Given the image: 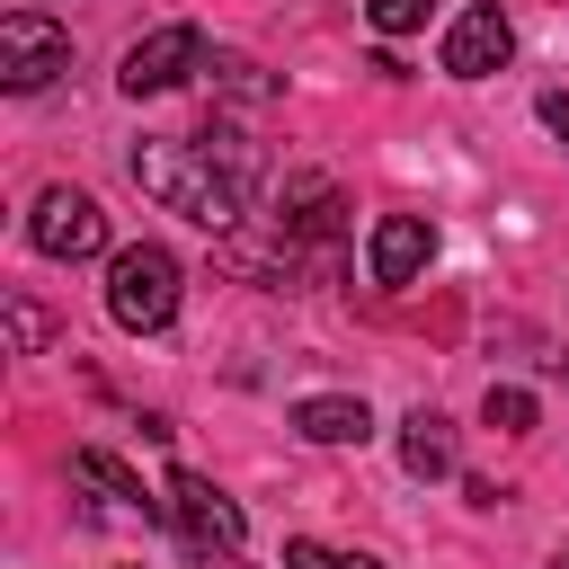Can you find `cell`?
<instances>
[{
	"mask_svg": "<svg viewBox=\"0 0 569 569\" xmlns=\"http://www.w3.org/2000/svg\"><path fill=\"white\" fill-rule=\"evenodd\" d=\"M133 187L142 196H160L169 213H187V222H204V231H231L240 213H249V178H258V151H249V133H204V142H133Z\"/></svg>",
	"mask_w": 569,
	"mask_h": 569,
	"instance_id": "cell-1",
	"label": "cell"
},
{
	"mask_svg": "<svg viewBox=\"0 0 569 569\" xmlns=\"http://www.w3.org/2000/svg\"><path fill=\"white\" fill-rule=\"evenodd\" d=\"M107 311H116V329H133V338L169 329V320H178V258H169L160 240L116 249V267H107Z\"/></svg>",
	"mask_w": 569,
	"mask_h": 569,
	"instance_id": "cell-2",
	"label": "cell"
},
{
	"mask_svg": "<svg viewBox=\"0 0 569 569\" xmlns=\"http://www.w3.org/2000/svg\"><path fill=\"white\" fill-rule=\"evenodd\" d=\"M71 71V36L53 27V18H36V9H9L0 18V89H44V80H62Z\"/></svg>",
	"mask_w": 569,
	"mask_h": 569,
	"instance_id": "cell-3",
	"label": "cell"
},
{
	"mask_svg": "<svg viewBox=\"0 0 569 569\" xmlns=\"http://www.w3.org/2000/svg\"><path fill=\"white\" fill-rule=\"evenodd\" d=\"M27 240H36L44 258H98V249H107V213H98L89 187H44L36 213H27Z\"/></svg>",
	"mask_w": 569,
	"mask_h": 569,
	"instance_id": "cell-4",
	"label": "cell"
},
{
	"mask_svg": "<svg viewBox=\"0 0 569 569\" xmlns=\"http://www.w3.org/2000/svg\"><path fill=\"white\" fill-rule=\"evenodd\" d=\"M169 525H178V542H187L196 560L240 551V507H231L213 480H196V471H178V480H169Z\"/></svg>",
	"mask_w": 569,
	"mask_h": 569,
	"instance_id": "cell-5",
	"label": "cell"
},
{
	"mask_svg": "<svg viewBox=\"0 0 569 569\" xmlns=\"http://www.w3.org/2000/svg\"><path fill=\"white\" fill-rule=\"evenodd\" d=\"M204 62H213V53H204V36H196V27H151V36L124 53V71H116V80H124V98H160V89H178V80H187V71H204Z\"/></svg>",
	"mask_w": 569,
	"mask_h": 569,
	"instance_id": "cell-6",
	"label": "cell"
},
{
	"mask_svg": "<svg viewBox=\"0 0 569 569\" xmlns=\"http://www.w3.org/2000/svg\"><path fill=\"white\" fill-rule=\"evenodd\" d=\"M507 53H516V27H507L498 0H471V9L445 27V71H453V80H489Z\"/></svg>",
	"mask_w": 569,
	"mask_h": 569,
	"instance_id": "cell-7",
	"label": "cell"
},
{
	"mask_svg": "<svg viewBox=\"0 0 569 569\" xmlns=\"http://www.w3.org/2000/svg\"><path fill=\"white\" fill-rule=\"evenodd\" d=\"M427 258H436L427 213H382V222H373V249H365L373 284H418V276H427Z\"/></svg>",
	"mask_w": 569,
	"mask_h": 569,
	"instance_id": "cell-8",
	"label": "cell"
},
{
	"mask_svg": "<svg viewBox=\"0 0 569 569\" xmlns=\"http://www.w3.org/2000/svg\"><path fill=\"white\" fill-rule=\"evenodd\" d=\"M293 427H302L311 445H365V436H373V409H365L356 391H311V400H293Z\"/></svg>",
	"mask_w": 569,
	"mask_h": 569,
	"instance_id": "cell-9",
	"label": "cell"
},
{
	"mask_svg": "<svg viewBox=\"0 0 569 569\" xmlns=\"http://www.w3.org/2000/svg\"><path fill=\"white\" fill-rule=\"evenodd\" d=\"M400 471H409V480H445V471H453V427H445L436 409H409V418H400Z\"/></svg>",
	"mask_w": 569,
	"mask_h": 569,
	"instance_id": "cell-10",
	"label": "cell"
},
{
	"mask_svg": "<svg viewBox=\"0 0 569 569\" xmlns=\"http://www.w3.org/2000/svg\"><path fill=\"white\" fill-rule=\"evenodd\" d=\"M338 213H347V204H338V187H329V178H293L276 222H284V240H329V231H338Z\"/></svg>",
	"mask_w": 569,
	"mask_h": 569,
	"instance_id": "cell-11",
	"label": "cell"
},
{
	"mask_svg": "<svg viewBox=\"0 0 569 569\" xmlns=\"http://www.w3.org/2000/svg\"><path fill=\"white\" fill-rule=\"evenodd\" d=\"M71 480H89V489H107L116 507H142V480H133V471H124L116 453H98V445H89V453H71Z\"/></svg>",
	"mask_w": 569,
	"mask_h": 569,
	"instance_id": "cell-12",
	"label": "cell"
},
{
	"mask_svg": "<svg viewBox=\"0 0 569 569\" xmlns=\"http://www.w3.org/2000/svg\"><path fill=\"white\" fill-rule=\"evenodd\" d=\"M480 418H489L498 436H525V427H533V391H516V382H489V400H480Z\"/></svg>",
	"mask_w": 569,
	"mask_h": 569,
	"instance_id": "cell-13",
	"label": "cell"
},
{
	"mask_svg": "<svg viewBox=\"0 0 569 569\" xmlns=\"http://www.w3.org/2000/svg\"><path fill=\"white\" fill-rule=\"evenodd\" d=\"M204 71H213V80H222V89H231V98H267V71H258V62H249V53H213V62H204Z\"/></svg>",
	"mask_w": 569,
	"mask_h": 569,
	"instance_id": "cell-14",
	"label": "cell"
},
{
	"mask_svg": "<svg viewBox=\"0 0 569 569\" xmlns=\"http://www.w3.org/2000/svg\"><path fill=\"white\" fill-rule=\"evenodd\" d=\"M284 569H382L365 551H329V542H284Z\"/></svg>",
	"mask_w": 569,
	"mask_h": 569,
	"instance_id": "cell-15",
	"label": "cell"
},
{
	"mask_svg": "<svg viewBox=\"0 0 569 569\" xmlns=\"http://www.w3.org/2000/svg\"><path fill=\"white\" fill-rule=\"evenodd\" d=\"M365 18H373L382 36H418V27H427V0H365Z\"/></svg>",
	"mask_w": 569,
	"mask_h": 569,
	"instance_id": "cell-16",
	"label": "cell"
},
{
	"mask_svg": "<svg viewBox=\"0 0 569 569\" xmlns=\"http://www.w3.org/2000/svg\"><path fill=\"white\" fill-rule=\"evenodd\" d=\"M9 338H18V347H44V338H53V320H44L36 302H9Z\"/></svg>",
	"mask_w": 569,
	"mask_h": 569,
	"instance_id": "cell-17",
	"label": "cell"
},
{
	"mask_svg": "<svg viewBox=\"0 0 569 569\" xmlns=\"http://www.w3.org/2000/svg\"><path fill=\"white\" fill-rule=\"evenodd\" d=\"M542 124H551V133H560V142H569V98H560V89H551V98H542Z\"/></svg>",
	"mask_w": 569,
	"mask_h": 569,
	"instance_id": "cell-18",
	"label": "cell"
},
{
	"mask_svg": "<svg viewBox=\"0 0 569 569\" xmlns=\"http://www.w3.org/2000/svg\"><path fill=\"white\" fill-rule=\"evenodd\" d=\"M213 569H249V560H231V551H222V560H213Z\"/></svg>",
	"mask_w": 569,
	"mask_h": 569,
	"instance_id": "cell-19",
	"label": "cell"
},
{
	"mask_svg": "<svg viewBox=\"0 0 569 569\" xmlns=\"http://www.w3.org/2000/svg\"><path fill=\"white\" fill-rule=\"evenodd\" d=\"M551 569H569V551H560V560H551Z\"/></svg>",
	"mask_w": 569,
	"mask_h": 569,
	"instance_id": "cell-20",
	"label": "cell"
}]
</instances>
